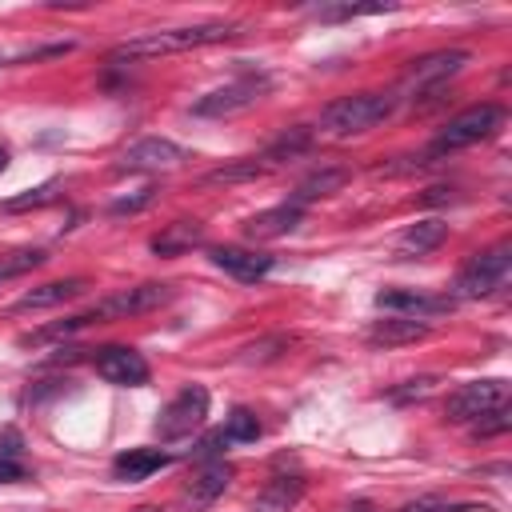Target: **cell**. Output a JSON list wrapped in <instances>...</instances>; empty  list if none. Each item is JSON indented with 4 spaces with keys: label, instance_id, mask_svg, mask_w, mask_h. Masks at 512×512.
I'll return each mask as SVG.
<instances>
[{
    "label": "cell",
    "instance_id": "6da1fadb",
    "mask_svg": "<svg viewBox=\"0 0 512 512\" xmlns=\"http://www.w3.org/2000/svg\"><path fill=\"white\" fill-rule=\"evenodd\" d=\"M232 36H240V24H224V20L192 24V28H168V32H144V36H132V40L116 44V48L108 52V60H112V64H120V60L168 56V52H188V48L220 44V40H232Z\"/></svg>",
    "mask_w": 512,
    "mask_h": 512
},
{
    "label": "cell",
    "instance_id": "7a4b0ae2",
    "mask_svg": "<svg viewBox=\"0 0 512 512\" xmlns=\"http://www.w3.org/2000/svg\"><path fill=\"white\" fill-rule=\"evenodd\" d=\"M396 108V96L388 92H356V96H340L320 112V128L328 136H356L376 128L380 120H388Z\"/></svg>",
    "mask_w": 512,
    "mask_h": 512
},
{
    "label": "cell",
    "instance_id": "3957f363",
    "mask_svg": "<svg viewBox=\"0 0 512 512\" xmlns=\"http://www.w3.org/2000/svg\"><path fill=\"white\" fill-rule=\"evenodd\" d=\"M500 124H504V108H500V104H472V108H464L460 116H452V120L440 128V136L432 140L428 156H444V152L472 148V144L496 136Z\"/></svg>",
    "mask_w": 512,
    "mask_h": 512
},
{
    "label": "cell",
    "instance_id": "277c9868",
    "mask_svg": "<svg viewBox=\"0 0 512 512\" xmlns=\"http://www.w3.org/2000/svg\"><path fill=\"white\" fill-rule=\"evenodd\" d=\"M508 268H512V244L500 240V244L476 252V256L456 272L452 292H456L460 300H480V296L496 292V288L508 280Z\"/></svg>",
    "mask_w": 512,
    "mask_h": 512
},
{
    "label": "cell",
    "instance_id": "5b68a950",
    "mask_svg": "<svg viewBox=\"0 0 512 512\" xmlns=\"http://www.w3.org/2000/svg\"><path fill=\"white\" fill-rule=\"evenodd\" d=\"M176 296V284H160V280H148V284H136V288H120L104 300H96L84 320L96 324V320H124V316H140V312H152L160 304H168Z\"/></svg>",
    "mask_w": 512,
    "mask_h": 512
},
{
    "label": "cell",
    "instance_id": "8992f818",
    "mask_svg": "<svg viewBox=\"0 0 512 512\" xmlns=\"http://www.w3.org/2000/svg\"><path fill=\"white\" fill-rule=\"evenodd\" d=\"M208 416V388L204 384H188L180 388L156 416V436L160 440H180V436H192Z\"/></svg>",
    "mask_w": 512,
    "mask_h": 512
},
{
    "label": "cell",
    "instance_id": "52a82bcc",
    "mask_svg": "<svg viewBox=\"0 0 512 512\" xmlns=\"http://www.w3.org/2000/svg\"><path fill=\"white\" fill-rule=\"evenodd\" d=\"M504 404H508V384H504V380H472V384H460V388L448 396L444 416H448L452 424H472V420H480L484 412L504 408Z\"/></svg>",
    "mask_w": 512,
    "mask_h": 512
},
{
    "label": "cell",
    "instance_id": "ba28073f",
    "mask_svg": "<svg viewBox=\"0 0 512 512\" xmlns=\"http://www.w3.org/2000/svg\"><path fill=\"white\" fill-rule=\"evenodd\" d=\"M468 60H472V56H468L464 48L428 52V56H420V60H412V64H408V72H404V80H400V92H408V96L432 92V88H440L444 80H452Z\"/></svg>",
    "mask_w": 512,
    "mask_h": 512
},
{
    "label": "cell",
    "instance_id": "9c48e42d",
    "mask_svg": "<svg viewBox=\"0 0 512 512\" xmlns=\"http://www.w3.org/2000/svg\"><path fill=\"white\" fill-rule=\"evenodd\" d=\"M264 92H268V76H244V80H232V84H224V88L200 96V100L192 104V112H196V116H232V112L252 108Z\"/></svg>",
    "mask_w": 512,
    "mask_h": 512
},
{
    "label": "cell",
    "instance_id": "30bf717a",
    "mask_svg": "<svg viewBox=\"0 0 512 512\" xmlns=\"http://www.w3.org/2000/svg\"><path fill=\"white\" fill-rule=\"evenodd\" d=\"M96 372L108 380V384H120V388H140L148 384V360L136 352V348H124V344H112V348H100L96 352Z\"/></svg>",
    "mask_w": 512,
    "mask_h": 512
},
{
    "label": "cell",
    "instance_id": "8fae6325",
    "mask_svg": "<svg viewBox=\"0 0 512 512\" xmlns=\"http://www.w3.org/2000/svg\"><path fill=\"white\" fill-rule=\"evenodd\" d=\"M180 160H184V152H180L172 140L144 136V140H136V144L120 156L116 172H164V168H176Z\"/></svg>",
    "mask_w": 512,
    "mask_h": 512
},
{
    "label": "cell",
    "instance_id": "7c38bea8",
    "mask_svg": "<svg viewBox=\"0 0 512 512\" xmlns=\"http://www.w3.org/2000/svg\"><path fill=\"white\" fill-rule=\"evenodd\" d=\"M208 256H212V264H216L220 272H228V276H236V280H244V284L264 280V276L272 272V264H276V256L256 252V248H236V244H220V248H212Z\"/></svg>",
    "mask_w": 512,
    "mask_h": 512
},
{
    "label": "cell",
    "instance_id": "4fadbf2b",
    "mask_svg": "<svg viewBox=\"0 0 512 512\" xmlns=\"http://www.w3.org/2000/svg\"><path fill=\"white\" fill-rule=\"evenodd\" d=\"M300 220H304V208L288 200V204H276V208H264V212L248 216V220H244V236H248V240H276V236L296 232Z\"/></svg>",
    "mask_w": 512,
    "mask_h": 512
},
{
    "label": "cell",
    "instance_id": "5bb4252c",
    "mask_svg": "<svg viewBox=\"0 0 512 512\" xmlns=\"http://www.w3.org/2000/svg\"><path fill=\"white\" fill-rule=\"evenodd\" d=\"M376 308L396 312V316H412V320H420V316H432V312H448V308H452V300H448V296H424V292H408V288H384V292H376Z\"/></svg>",
    "mask_w": 512,
    "mask_h": 512
},
{
    "label": "cell",
    "instance_id": "9a60e30c",
    "mask_svg": "<svg viewBox=\"0 0 512 512\" xmlns=\"http://www.w3.org/2000/svg\"><path fill=\"white\" fill-rule=\"evenodd\" d=\"M168 464H172V456L160 452V448H128L112 460V476L124 480V484H140V480H148L152 472H160Z\"/></svg>",
    "mask_w": 512,
    "mask_h": 512
},
{
    "label": "cell",
    "instance_id": "2e32d148",
    "mask_svg": "<svg viewBox=\"0 0 512 512\" xmlns=\"http://www.w3.org/2000/svg\"><path fill=\"white\" fill-rule=\"evenodd\" d=\"M88 292V280L72 276V280H52V284H40V288H28L12 308L16 312H36V308H56V304H68L76 296Z\"/></svg>",
    "mask_w": 512,
    "mask_h": 512
},
{
    "label": "cell",
    "instance_id": "e0dca14e",
    "mask_svg": "<svg viewBox=\"0 0 512 512\" xmlns=\"http://www.w3.org/2000/svg\"><path fill=\"white\" fill-rule=\"evenodd\" d=\"M432 328L424 320H412V316H388V320H376L368 328V344L376 348H400V344H416L424 340Z\"/></svg>",
    "mask_w": 512,
    "mask_h": 512
},
{
    "label": "cell",
    "instance_id": "ac0fdd59",
    "mask_svg": "<svg viewBox=\"0 0 512 512\" xmlns=\"http://www.w3.org/2000/svg\"><path fill=\"white\" fill-rule=\"evenodd\" d=\"M300 496H304V476L284 472V476H272L260 488V496L252 500V512H288V508H296Z\"/></svg>",
    "mask_w": 512,
    "mask_h": 512
},
{
    "label": "cell",
    "instance_id": "d6986e66",
    "mask_svg": "<svg viewBox=\"0 0 512 512\" xmlns=\"http://www.w3.org/2000/svg\"><path fill=\"white\" fill-rule=\"evenodd\" d=\"M196 244H204V224L200 220H176V224H168L164 232H156L148 240V248L156 256H180V252H192Z\"/></svg>",
    "mask_w": 512,
    "mask_h": 512
},
{
    "label": "cell",
    "instance_id": "ffe728a7",
    "mask_svg": "<svg viewBox=\"0 0 512 512\" xmlns=\"http://www.w3.org/2000/svg\"><path fill=\"white\" fill-rule=\"evenodd\" d=\"M348 168H336V164H328V168H316V172H308L300 184H296V192H292V204H308V200H320V196H332V192H340L344 184H348Z\"/></svg>",
    "mask_w": 512,
    "mask_h": 512
},
{
    "label": "cell",
    "instance_id": "44dd1931",
    "mask_svg": "<svg viewBox=\"0 0 512 512\" xmlns=\"http://www.w3.org/2000/svg\"><path fill=\"white\" fill-rule=\"evenodd\" d=\"M228 480H232V464H224V460H208L192 480H188V500L192 504H212L224 488H228Z\"/></svg>",
    "mask_w": 512,
    "mask_h": 512
},
{
    "label": "cell",
    "instance_id": "7402d4cb",
    "mask_svg": "<svg viewBox=\"0 0 512 512\" xmlns=\"http://www.w3.org/2000/svg\"><path fill=\"white\" fill-rule=\"evenodd\" d=\"M448 236V224L444 220H420V224H408L400 232V252L404 256H428L432 248H440Z\"/></svg>",
    "mask_w": 512,
    "mask_h": 512
},
{
    "label": "cell",
    "instance_id": "603a6c76",
    "mask_svg": "<svg viewBox=\"0 0 512 512\" xmlns=\"http://www.w3.org/2000/svg\"><path fill=\"white\" fill-rule=\"evenodd\" d=\"M272 164L264 160H232V164H220L212 172H204V184H244V180H260Z\"/></svg>",
    "mask_w": 512,
    "mask_h": 512
},
{
    "label": "cell",
    "instance_id": "cb8c5ba5",
    "mask_svg": "<svg viewBox=\"0 0 512 512\" xmlns=\"http://www.w3.org/2000/svg\"><path fill=\"white\" fill-rule=\"evenodd\" d=\"M224 440L228 444H252V440H260V420H256V412H248V408H232L228 416H224Z\"/></svg>",
    "mask_w": 512,
    "mask_h": 512
},
{
    "label": "cell",
    "instance_id": "d4e9b609",
    "mask_svg": "<svg viewBox=\"0 0 512 512\" xmlns=\"http://www.w3.org/2000/svg\"><path fill=\"white\" fill-rule=\"evenodd\" d=\"M308 144H312V128H304V124H300V128H288L280 140H272V144H268V152H264L260 160H264V164L292 160V156H296V152H304Z\"/></svg>",
    "mask_w": 512,
    "mask_h": 512
},
{
    "label": "cell",
    "instance_id": "484cf974",
    "mask_svg": "<svg viewBox=\"0 0 512 512\" xmlns=\"http://www.w3.org/2000/svg\"><path fill=\"white\" fill-rule=\"evenodd\" d=\"M44 260H48L44 248H16V252H4V256H0V284L24 276V272H32V268H40Z\"/></svg>",
    "mask_w": 512,
    "mask_h": 512
},
{
    "label": "cell",
    "instance_id": "4316f807",
    "mask_svg": "<svg viewBox=\"0 0 512 512\" xmlns=\"http://www.w3.org/2000/svg\"><path fill=\"white\" fill-rule=\"evenodd\" d=\"M56 196H60V180H48V184H40V188H28V192H20V196H8V200H4V212L44 208V204H52Z\"/></svg>",
    "mask_w": 512,
    "mask_h": 512
},
{
    "label": "cell",
    "instance_id": "83f0119b",
    "mask_svg": "<svg viewBox=\"0 0 512 512\" xmlns=\"http://www.w3.org/2000/svg\"><path fill=\"white\" fill-rule=\"evenodd\" d=\"M512 428V412H508V404L504 408H492V412H484L480 420H472V436H480V440H488V436H500V432H508Z\"/></svg>",
    "mask_w": 512,
    "mask_h": 512
},
{
    "label": "cell",
    "instance_id": "f1b7e54d",
    "mask_svg": "<svg viewBox=\"0 0 512 512\" xmlns=\"http://www.w3.org/2000/svg\"><path fill=\"white\" fill-rule=\"evenodd\" d=\"M280 348H288V340H284V336H268V340H260V344H248V348H244V360H248V364H252V360H276Z\"/></svg>",
    "mask_w": 512,
    "mask_h": 512
},
{
    "label": "cell",
    "instance_id": "f546056e",
    "mask_svg": "<svg viewBox=\"0 0 512 512\" xmlns=\"http://www.w3.org/2000/svg\"><path fill=\"white\" fill-rule=\"evenodd\" d=\"M152 196H156V188H140L136 196H124V200H116V204H112V216H124V212L132 216V212H140L144 204H152Z\"/></svg>",
    "mask_w": 512,
    "mask_h": 512
},
{
    "label": "cell",
    "instance_id": "4dcf8cb0",
    "mask_svg": "<svg viewBox=\"0 0 512 512\" xmlns=\"http://www.w3.org/2000/svg\"><path fill=\"white\" fill-rule=\"evenodd\" d=\"M20 452H24V436L16 428H4L0 432V460H20Z\"/></svg>",
    "mask_w": 512,
    "mask_h": 512
},
{
    "label": "cell",
    "instance_id": "1f68e13d",
    "mask_svg": "<svg viewBox=\"0 0 512 512\" xmlns=\"http://www.w3.org/2000/svg\"><path fill=\"white\" fill-rule=\"evenodd\" d=\"M220 444H228V440H224V432L216 428V432H208V436H204V440L192 448V456H196V460H212V456L220 452Z\"/></svg>",
    "mask_w": 512,
    "mask_h": 512
},
{
    "label": "cell",
    "instance_id": "d6a6232c",
    "mask_svg": "<svg viewBox=\"0 0 512 512\" xmlns=\"http://www.w3.org/2000/svg\"><path fill=\"white\" fill-rule=\"evenodd\" d=\"M404 512H464V508L460 504H444V500H416Z\"/></svg>",
    "mask_w": 512,
    "mask_h": 512
},
{
    "label": "cell",
    "instance_id": "836d02e7",
    "mask_svg": "<svg viewBox=\"0 0 512 512\" xmlns=\"http://www.w3.org/2000/svg\"><path fill=\"white\" fill-rule=\"evenodd\" d=\"M8 480H28V468L20 460H0V484H8Z\"/></svg>",
    "mask_w": 512,
    "mask_h": 512
},
{
    "label": "cell",
    "instance_id": "e575fe53",
    "mask_svg": "<svg viewBox=\"0 0 512 512\" xmlns=\"http://www.w3.org/2000/svg\"><path fill=\"white\" fill-rule=\"evenodd\" d=\"M428 388H432V380L424 376V380H408V388H400L396 392V400H408V396H428Z\"/></svg>",
    "mask_w": 512,
    "mask_h": 512
},
{
    "label": "cell",
    "instance_id": "d590c367",
    "mask_svg": "<svg viewBox=\"0 0 512 512\" xmlns=\"http://www.w3.org/2000/svg\"><path fill=\"white\" fill-rule=\"evenodd\" d=\"M448 192H452V188H428L424 204H444V200H448Z\"/></svg>",
    "mask_w": 512,
    "mask_h": 512
},
{
    "label": "cell",
    "instance_id": "8d00e7d4",
    "mask_svg": "<svg viewBox=\"0 0 512 512\" xmlns=\"http://www.w3.org/2000/svg\"><path fill=\"white\" fill-rule=\"evenodd\" d=\"M344 512H376V508H372L368 500H356V504H352V508H344Z\"/></svg>",
    "mask_w": 512,
    "mask_h": 512
},
{
    "label": "cell",
    "instance_id": "74e56055",
    "mask_svg": "<svg viewBox=\"0 0 512 512\" xmlns=\"http://www.w3.org/2000/svg\"><path fill=\"white\" fill-rule=\"evenodd\" d=\"M4 168H8V152L0 148V172H4Z\"/></svg>",
    "mask_w": 512,
    "mask_h": 512
},
{
    "label": "cell",
    "instance_id": "f35d334b",
    "mask_svg": "<svg viewBox=\"0 0 512 512\" xmlns=\"http://www.w3.org/2000/svg\"><path fill=\"white\" fill-rule=\"evenodd\" d=\"M136 512H160V508H148V504H144V508H136Z\"/></svg>",
    "mask_w": 512,
    "mask_h": 512
}]
</instances>
